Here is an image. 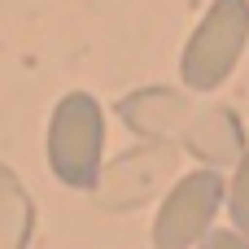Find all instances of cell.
<instances>
[{
    "instance_id": "cell-2",
    "label": "cell",
    "mask_w": 249,
    "mask_h": 249,
    "mask_svg": "<svg viewBox=\"0 0 249 249\" xmlns=\"http://www.w3.org/2000/svg\"><path fill=\"white\" fill-rule=\"evenodd\" d=\"M245 44H249V0H214L206 9L201 26L184 44V57H179L184 88L214 92L219 83H228Z\"/></svg>"
},
{
    "instance_id": "cell-3",
    "label": "cell",
    "mask_w": 249,
    "mask_h": 249,
    "mask_svg": "<svg viewBox=\"0 0 249 249\" xmlns=\"http://www.w3.org/2000/svg\"><path fill=\"white\" fill-rule=\"evenodd\" d=\"M228 201V184L219 171L201 166L188 171L171 184V193L162 197V210L153 219V245L158 249H193L201 245V236L214 228V214Z\"/></svg>"
},
{
    "instance_id": "cell-4",
    "label": "cell",
    "mask_w": 249,
    "mask_h": 249,
    "mask_svg": "<svg viewBox=\"0 0 249 249\" xmlns=\"http://www.w3.org/2000/svg\"><path fill=\"white\" fill-rule=\"evenodd\" d=\"M175 144H144V149H131L123 153L114 166L101 171V184H96V197L105 210H131V206H144L166 179H175Z\"/></svg>"
},
{
    "instance_id": "cell-7",
    "label": "cell",
    "mask_w": 249,
    "mask_h": 249,
    "mask_svg": "<svg viewBox=\"0 0 249 249\" xmlns=\"http://www.w3.org/2000/svg\"><path fill=\"white\" fill-rule=\"evenodd\" d=\"M35 232V201L26 197L22 179L0 162V249H26Z\"/></svg>"
},
{
    "instance_id": "cell-5",
    "label": "cell",
    "mask_w": 249,
    "mask_h": 249,
    "mask_svg": "<svg viewBox=\"0 0 249 249\" xmlns=\"http://www.w3.org/2000/svg\"><path fill=\"white\" fill-rule=\"evenodd\" d=\"M193 109L197 105L184 92H175V88H140V92H131V96L118 101V118L136 136H144L153 144L179 140L184 127H188V118H193Z\"/></svg>"
},
{
    "instance_id": "cell-6",
    "label": "cell",
    "mask_w": 249,
    "mask_h": 249,
    "mask_svg": "<svg viewBox=\"0 0 249 249\" xmlns=\"http://www.w3.org/2000/svg\"><path fill=\"white\" fill-rule=\"evenodd\" d=\"M179 140H184V149H188L197 162H206L210 171L236 166V162L245 158V127H241V118H236L228 105H197Z\"/></svg>"
},
{
    "instance_id": "cell-9",
    "label": "cell",
    "mask_w": 249,
    "mask_h": 249,
    "mask_svg": "<svg viewBox=\"0 0 249 249\" xmlns=\"http://www.w3.org/2000/svg\"><path fill=\"white\" fill-rule=\"evenodd\" d=\"M201 249H249V241L236 228H210V232L201 236Z\"/></svg>"
},
{
    "instance_id": "cell-1",
    "label": "cell",
    "mask_w": 249,
    "mask_h": 249,
    "mask_svg": "<svg viewBox=\"0 0 249 249\" xmlns=\"http://www.w3.org/2000/svg\"><path fill=\"white\" fill-rule=\"evenodd\" d=\"M48 166L66 188L96 193L105 171V109L88 92L57 101L48 123Z\"/></svg>"
},
{
    "instance_id": "cell-8",
    "label": "cell",
    "mask_w": 249,
    "mask_h": 249,
    "mask_svg": "<svg viewBox=\"0 0 249 249\" xmlns=\"http://www.w3.org/2000/svg\"><path fill=\"white\" fill-rule=\"evenodd\" d=\"M228 214H232V228L241 232L249 241V149H245V158L236 162V175H232V184H228Z\"/></svg>"
}]
</instances>
